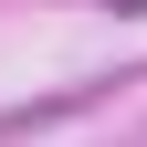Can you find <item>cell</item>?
I'll return each instance as SVG.
<instances>
[{
    "mask_svg": "<svg viewBox=\"0 0 147 147\" xmlns=\"http://www.w3.org/2000/svg\"><path fill=\"white\" fill-rule=\"evenodd\" d=\"M116 11H147V0H116Z\"/></svg>",
    "mask_w": 147,
    "mask_h": 147,
    "instance_id": "6da1fadb",
    "label": "cell"
}]
</instances>
